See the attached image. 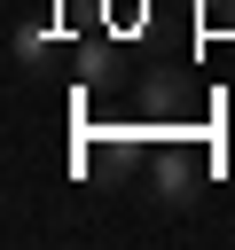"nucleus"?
Here are the masks:
<instances>
[{"mask_svg":"<svg viewBox=\"0 0 235 250\" xmlns=\"http://www.w3.org/2000/svg\"><path fill=\"white\" fill-rule=\"evenodd\" d=\"M196 188H204V148H164L149 164V203L157 211H188Z\"/></svg>","mask_w":235,"mask_h":250,"instance_id":"nucleus-1","label":"nucleus"},{"mask_svg":"<svg viewBox=\"0 0 235 250\" xmlns=\"http://www.w3.org/2000/svg\"><path fill=\"white\" fill-rule=\"evenodd\" d=\"M16 70H47V55H55V39H47V23H16Z\"/></svg>","mask_w":235,"mask_h":250,"instance_id":"nucleus-2","label":"nucleus"}]
</instances>
